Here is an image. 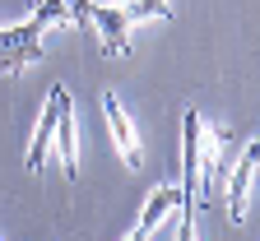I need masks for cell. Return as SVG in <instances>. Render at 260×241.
I'll use <instances>...</instances> for the list:
<instances>
[{
	"instance_id": "14",
	"label": "cell",
	"mask_w": 260,
	"mask_h": 241,
	"mask_svg": "<svg viewBox=\"0 0 260 241\" xmlns=\"http://www.w3.org/2000/svg\"><path fill=\"white\" fill-rule=\"evenodd\" d=\"M121 5H125V0H121Z\"/></svg>"
},
{
	"instance_id": "6",
	"label": "cell",
	"mask_w": 260,
	"mask_h": 241,
	"mask_svg": "<svg viewBox=\"0 0 260 241\" xmlns=\"http://www.w3.org/2000/svg\"><path fill=\"white\" fill-rule=\"evenodd\" d=\"M88 23L98 28V38H103L107 56H130V19L121 5H93Z\"/></svg>"
},
{
	"instance_id": "1",
	"label": "cell",
	"mask_w": 260,
	"mask_h": 241,
	"mask_svg": "<svg viewBox=\"0 0 260 241\" xmlns=\"http://www.w3.org/2000/svg\"><path fill=\"white\" fill-rule=\"evenodd\" d=\"M42 19H23L14 28H0V75H19L23 65L42 60Z\"/></svg>"
},
{
	"instance_id": "11",
	"label": "cell",
	"mask_w": 260,
	"mask_h": 241,
	"mask_svg": "<svg viewBox=\"0 0 260 241\" xmlns=\"http://www.w3.org/2000/svg\"><path fill=\"white\" fill-rule=\"evenodd\" d=\"M32 19H42L47 28H51V23H65V28H75L70 10H65V0H32Z\"/></svg>"
},
{
	"instance_id": "12",
	"label": "cell",
	"mask_w": 260,
	"mask_h": 241,
	"mask_svg": "<svg viewBox=\"0 0 260 241\" xmlns=\"http://www.w3.org/2000/svg\"><path fill=\"white\" fill-rule=\"evenodd\" d=\"M177 241H200V236H195V209H190V204H181V223H177Z\"/></svg>"
},
{
	"instance_id": "10",
	"label": "cell",
	"mask_w": 260,
	"mask_h": 241,
	"mask_svg": "<svg viewBox=\"0 0 260 241\" xmlns=\"http://www.w3.org/2000/svg\"><path fill=\"white\" fill-rule=\"evenodd\" d=\"M125 19L140 23V19H172V0H125Z\"/></svg>"
},
{
	"instance_id": "4",
	"label": "cell",
	"mask_w": 260,
	"mask_h": 241,
	"mask_svg": "<svg viewBox=\"0 0 260 241\" xmlns=\"http://www.w3.org/2000/svg\"><path fill=\"white\" fill-rule=\"evenodd\" d=\"M103 116H107V130H112V144H116V153L125 158V167H144V149H140V140H135V125H130V116H125V107H121V97L116 93H107L103 97Z\"/></svg>"
},
{
	"instance_id": "9",
	"label": "cell",
	"mask_w": 260,
	"mask_h": 241,
	"mask_svg": "<svg viewBox=\"0 0 260 241\" xmlns=\"http://www.w3.org/2000/svg\"><path fill=\"white\" fill-rule=\"evenodd\" d=\"M223 171H228L223 167V134L218 130H205L200 134V199L223 181Z\"/></svg>"
},
{
	"instance_id": "2",
	"label": "cell",
	"mask_w": 260,
	"mask_h": 241,
	"mask_svg": "<svg viewBox=\"0 0 260 241\" xmlns=\"http://www.w3.org/2000/svg\"><path fill=\"white\" fill-rule=\"evenodd\" d=\"M200 134L205 121L190 107L181 116V204H190V209H200Z\"/></svg>"
},
{
	"instance_id": "3",
	"label": "cell",
	"mask_w": 260,
	"mask_h": 241,
	"mask_svg": "<svg viewBox=\"0 0 260 241\" xmlns=\"http://www.w3.org/2000/svg\"><path fill=\"white\" fill-rule=\"evenodd\" d=\"M255 162H260V140H246L242 158L228 171V218L246 223V195H251V177H255Z\"/></svg>"
},
{
	"instance_id": "7",
	"label": "cell",
	"mask_w": 260,
	"mask_h": 241,
	"mask_svg": "<svg viewBox=\"0 0 260 241\" xmlns=\"http://www.w3.org/2000/svg\"><path fill=\"white\" fill-rule=\"evenodd\" d=\"M172 209H181V186H158V190L149 195V204H144V214H140L135 232H130L125 241H149V236L162 227V218H168Z\"/></svg>"
},
{
	"instance_id": "13",
	"label": "cell",
	"mask_w": 260,
	"mask_h": 241,
	"mask_svg": "<svg viewBox=\"0 0 260 241\" xmlns=\"http://www.w3.org/2000/svg\"><path fill=\"white\" fill-rule=\"evenodd\" d=\"M65 10H70V19H75V28H79V23H88V14H93V0H65Z\"/></svg>"
},
{
	"instance_id": "5",
	"label": "cell",
	"mask_w": 260,
	"mask_h": 241,
	"mask_svg": "<svg viewBox=\"0 0 260 241\" xmlns=\"http://www.w3.org/2000/svg\"><path fill=\"white\" fill-rule=\"evenodd\" d=\"M60 97H65V88L56 84V88L47 93V107H42V116H38V130H32V140H28V171H32V177L42 171V162H47V149H51V140H56Z\"/></svg>"
},
{
	"instance_id": "8",
	"label": "cell",
	"mask_w": 260,
	"mask_h": 241,
	"mask_svg": "<svg viewBox=\"0 0 260 241\" xmlns=\"http://www.w3.org/2000/svg\"><path fill=\"white\" fill-rule=\"evenodd\" d=\"M56 153H60V167L65 177H79V140H75V107H70V93L60 97V121H56Z\"/></svg>"
}]
</instances>
